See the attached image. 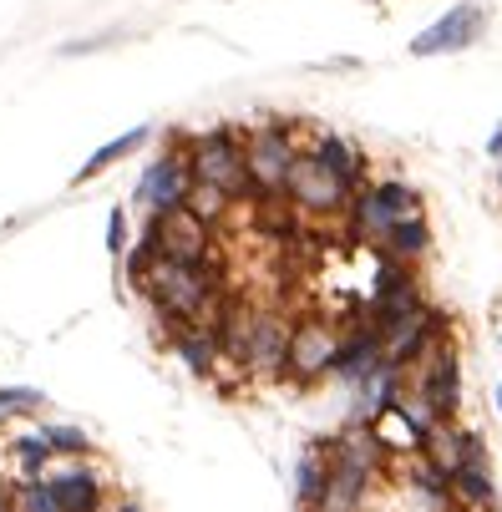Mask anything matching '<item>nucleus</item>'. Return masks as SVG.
Returning <instances> with one entry per match:
<instances>
[{
	"mask_svg": "<svg viewBox=\"0 0 502 512\" xmlns=\"http://www.w3.org/2000/svg\"><path fill=\"white\" fill-rule=\"evenodd\" d=\"M487 158H492V163H502V122H497V127H492V137H487Z\"/></svg>",
	"mask_w": 502,
	"mask_h": 512,
	"instance_id": "obj_28",
	"label": "nucleus"
},
{
	"mask_svg": "<svg viewBox=\"0 0 502 512\" xmlns=\"http://www.w3.org/2000/svg\"><path fill=\"white\" fill-rule=\"evenodd\" d=\"M229 203H234V198H224L219 188H203V183H198V188H193V198H188V208H193V213L203 218L208 229H213V224H224V213H229Z\"/></svg>",
	"mask_w": 502,
	"mask_h": 512,
	"instance_id": "obj_26",
	"label": "nucleus"
},
{
	"mask_svg": "<svg viewBox=\"0 0 502 512\" xmlns=\"http://www.w3.org/2000/svg\"><path fill=\"white\" fill-rule=\"evenodd\" d=\"M416 284H421V279H416V264H401V259L376 254V274H371V295H366V305L396 300V295H406V289H416Z\"/></svg>",
	"mask_w": 502,
	"mask_h": 512,
	"instance_id": "obj_22",
	"label": "nucleus"
},
{
	"mask_svg": "<svg viewBox=\"0 0 502 512\" xmlns=\"http://www.w3.org/2000/svg\"><path fill=\"white\" fill-rule=\"evenodd\" d=\"M112 512H148V507H142L137 497H117V502H112Z\"/></svg>",
	"mask_w": 502,
	"mask_h": 512,
	"instance_id": "obj_29",
	"label": "nucleus"
},
{
	"mask_svg": "<svg viewBox=\"0 0 502 512\" xmlns=\"http://www.w3.org/2000/svg\"><path fill=\"white\" fill-rule=\"evenodd\" d=\"M401 477H406V487L416 492L421 512H452V477H447L432 457H426V452L401 457Z\"/></svg>",
	"mask_w": 502,
	"mask_h": 512,
	"instance_id": "obj_16",
	"label": "nucleus"
},
{
	"mask_svg": "<svg viewBox=\"0 0 502 512\" xmlns=\"http://www.w3.org/2000/svg\"><path fill=\"white\" fill-rule=\"evenodd\" d=\"M168 345H173V360L183 365L188 376H219V365H224V345H219V335H213L208 325H183L178 335H168Z\"/></svg>",
	"mask_w": 502,
	"mask_h": 512,
	"instance_id": "obj_15",
	"label": "nucleus"
},
{
	"mask_svg": "<svg viewBox=\"0 0 502 512\" xmlns=\"http://www.w3.org/2000/svg\"><path fill=\"white\" fill-rule=\"evenodd\" d=\"M148 142H153V127L148 122H137V127H127V132H117L112 142H102V148L77 168V173H71V188H82V183H92V178H102L107 168H117L122 158H132L137 148H148Z\"/></svg>",
	"mask_w": 502,
	"mask_h": 512,
	"instance_id": "obj_18",
	"label": "nucleus"
},
{
	"mask_svg": "<svg viewBox=\"0 0 502 512\" xmlns=\"http://www.w3.org/2000/svg\"><path fill=\"white\" fill-rule=\"evenodd\" d=\"M411 391L432 406V416L447 426V421H462V350L457 340H447L437 355H426L416 371H406Z\"/></svg>",
	"mask_w": 502,
	"mask_h": 512,
	"instance_id": "obj_6",
	"label": "nucleus"
},
{
	"mask_svg": "<svg viewBox=\"0 0 502 512\" xmlns=\"http://www.w3.org/2000/svg\"><path fill=\"white\" fill-rule=\"evenodd\" d=\"M198 178H193V163H188V137L183 132H168V148L137 173L132 183V203L142 218H163V213H178L188 208Z\"/></svg>",
	"mask_w": 502,
	"mask_h": 512,
	"instance_id": "obj_2",
	"label": "nucleus"
},
{
	"mask_svg": "<svg viewBox=\"0 0 502 512\" xmlns=\"http://www.w3.org/2000/svg\"><path fill=\"white\" fill-rule=\"evenodd\" d=\"M305 153H310L330 178H340V183L350 188V198L371 183V158L355 148V137H345V132H335V127H320V132L310 137V148H305Z\"/></svg>",
	"mask_w": 502,
	"mask_h": 512,
	"instance_id": "obj_12",
	"label": "nucleus"
},
{
	"mask_svg": "<svg viewBox=\"0 0 502 512\" xmlns=\"http://www.w3.org/2000/svg\"><path fill=\"white\" fill-rule=\"evenodd\" d=\"M290 330L295 320L284 310H259L254 325H249V340L239 350V371L244 376H259V381H279L284 376V355H290Z\"/></svg>",
	"mask_w": 502,
	"mask_h": 512,
	"instance_id": "obj_9",
	"label": "nucleus"
},
{
	"mask_svg": "<svg viewBox=\"0 0 502 512\" xmlns=\"http://www.w3.org/2000/svg\"><path fill=\"white\" fill-rule=\"evenodd\" d=\"M426 457H432L447 477L462 472V467H487V442H482V431L477 426H462V421H447L437 426V436L426 442Z\"/></svg>",
	"mask_w": 502,
	"mask_h": 512,
	"instance_id": "obj_13",
	"label": "nucleus"
},
{
	"mask_svg": "<svg viewBox=\"0 0 502 512\" xmlns=\"http://www.w3.org/2000/svg\"><path fill=\"white\" fill-rule=\"evenodd\" d=\"M406 213H426V208H421V193H416L406 178H371L361 193L350 198L345 229H350L355 244H371V249H376Z\"/></svg>",
	"mask_w": 502,
	"mask_h": 512,
	"instance_id": "obj_3",
	"label": "nucleus"
},
{
	"mask_svg": "<svg viewBox=\"0 0 502 512\" xmlns=\"http://www.w3.org/2000/svg\"><path fill=\"white\" fill-rule=\"evenodd\" d=\"M158 229V254L163 259H178V264H213V229L193 208H178V213H163L153 218Z\"/></svg>",
	"mask_w": 502,
	"mask_h": 512,
	"instance_id": "obj_11",
	"label": "nucleus"
},
{
	"mask_svg": "<svg viewBox=\"0 0 502 512\" xmlns=\"http://www.w3.org/2000/svg\"><path fill=\"white\" fill-rule=\"evenodd\" d=\"M300 158L295 127L284 122H259L254 132H244V163H249V188L254 198H284V183H290V168Z\"/></svg>",
	"mask_w": 502,
	"mask_h": 512,
	"instance_id": "obj_5",
	"label": "nucleus"
},
{
	"mask_svg": "<svg viewBox=\"0 0 502 512\" xmlns=\"http://www.w3.org/2000/svg\"><path fill=\"white\" fill-rule=\"evenodd\" d=\"M41 406H46V391H36V386H0V426H6V421H26Z\"/></svg>",
	"mask_w": 502,
	"mask_h": 512,
	"instance_id": "obj_24",
	"label": "nucleus"
},
{
	"mask_svg": "<svg viewBox=\"0 0 502 512\" xmlns=\"http://www.w3.org/2000/svg\"><path fill=\"white\" fill-rule=\"evenodd\" d=\"M492 406H497V416H502V381H497V391H492Z\"/></svg>",
	"mask_w": 502,
	"mask_h": 512,
	"instance_id": "obj_30",
	"label": "nucleus"
},
{
	"mask_svg": "<svg viewBox=\"0 0 502 512\" xmlns=\"http://www.w3.org/2000/svg\"><path fill=\"white\" fill-rule=\"evenodd\" d=\"M376 254L401 259V264H421L426 254H432V224H426V213H406L401 224L376 244Z\"/></svg>",
	"mask_w": 502,
	"mask_h": 512,
	"instance_id": "obj_20",
	"label": "nucleus"
},
{
	"mask_svg": "<svg viewBox=\"0 0 502 512\" xmlns=\"http://www.w3.org/2000/svg\"><path fill=\"white\" fill-rule=\"evenodd\" d=\"M11 512H56L46 477H16L11 482Z\"/></svg>",
	"mask_w": 502,
	"mask_h": 512,
	"instance_id": "obj_25",
	"label": "nucleus"
},
{
	"mask_svg": "<svg viewBox=\"0 0 502 512\" xmlns=\"http://www.w3.org/2000/svg\"><path fill=\"white\" fill-rule=\"evenodd\" d=\"M492 512H502V502H497V507H492Z\"/></svg>",
	"mask_w": 502,
	"mask_h": 512,
	"instance_id": "obj_33",
	"label": "nucleus"
},
{
	"mask_svg": "<svg viewBox=\"0 0 502 512\" xmlns=\"http://www.w3.org/2000/svg\"><path fill=\"white\" fill-rule=\"evenodd\" d=\"M335 350H340V320L325 315H300L290 330V355H284V386L310 391L320 381H330L335 371Z\"/></svg>",
	"mask_w": 502,
	"mask_h": 512,
	"instance_id": "obj_4",
	"label": "nucleus"
},
{
	"mask_svg": "<svg viewBox=\"0 0 502 512\" xmlns=\"http://www.w3.org/2000/svg\"><path fill=\"white\" fill-rule=\"evenodd\" d=\"M46 442H51L56 462H87L97 452L92 431L87 426H71V421H46Z\"/></svg>",
	"mask_w": 502,
	"mask_h": 512,
	"instance_id": "obj_23",
	"label": "nucleus"
},
{
	"mask_svg": "<svg viewBox=\"0 0 502 512\" xmlns=\"http://www.w3.org/2000/svg\"><path fill=\"white\" fill-rule=\"evenodd\" d=\"M371 492H376V477L361 472V467H350L330 452V482L320 492V502L310 512H366L371 507Z\"/></svg>",
	"mask_w": 502,
	"mask_h": 512,
	"instance_id": "obj_14",
	"label": "nucleus"
},
{
	"mask_svg": "<svg viewBox=\"0 0 502 512\" xmlns=\"http://www.w3.org/2000/svg\"><path fill=\"white\" fill-rule=\"evenodd\" d=\"M127 249H132V218H127V208L117 203V208L107 213V254H112V264H122Z\"/></svg>",
	"mask_w": 502,
	"mask_h": 512,
	"instance_id": "obj_27",
	"label": "nucleus"
},
{
	"mask_svg": "<svg viewBox=\"0 0 502 512\" xmlns=\"http://www.w3.org/2000/svg\"><path fill=\"white\" fill-rule=\"evenodd\" d=\"M6 457L16 462V477H46L56 467V452L46 442V426H21L6 442Z\"/></svg>",
	"mask_w": 502,
	"mask_h": 512,
	"instance_id": "obj_21",
	"label": "nucleus"
},
{
	"mask_svg": "<svg viewBox=\"0 0 502 512\" xmlns=\"http://www.w3.org/2000/svg\"><path fill=\"white\" fill-rule=\"evenodd\" d=\"M284 198H290V208L300 218H345V208H350V188L340 178H330L310 153L295 158L290 183H284Z\"/></svg>",
	"mask_w": 502,
	"mask_h": 512,
	"instance_id": "obj_8",
	"label": "nucleus"
},
{
	"mask_svg": "<svg viewBox=\"0 0 502 512\" xmlns=\"http://www.w3.org/2000/svg\"><path fill=\"white\" fill-rule=\"evenodd\" d=\"M188 163H193V178L203 188H219L224 198L244 203L254 198L249 188V163H244V127L234 122H219V127H203L188 137Z\"/></svg>",
	"mask_w": 502,
	"mask_h": 512,
	"instance_id": "obj_1",
	"label": "nucleus"
},
{
	"mask_svg": "<svg viewBox=\"0 0 502 512\" xmlns=\"http://www.w3.org/2000/svg\"><path fill=\"white\" fill-rule=\"evenodd\" d=\"M325 482H330V442H325V436H315V442H305L300 457H295V487H290L295 507L310 512L320 502Z\"/></svg>",
	"mask_w": 502,
	"mask_h": 512,
	"instance_id": "obj_17",
	"label": "nucleus"
},
{
	"mask_svg": "<svg viewBox=\"0 0 502 512\" xmlns=\"http://www.w3.org/2000/svg\"><path fill=\"white\" fill-rule=\"evenodd\" d=\"M497 502H502V487L492 477V462L452 472V512H492Z\"/></svg>",
	"mask_w": 502,
	"mask_h": 512,
	"instance_id": "obj_19",
	"label": "nucleus"
},
{
	"mask_svg": "<svg viewBox=\"0 0 502 512\" xmlns=\"http://www.w3.org/2000/svg\"><path fill=\"white\" fill-rule=\"evenodd\" d=\"M56 512H112L107 507V477L92 462H56L46 472Z\"/></svg>",
	"mask_w": 502,
	"mask_h": 512,
	"instance_id": "obj_10",
	"label": "nucleus"
},
{
	"mask_svg": "<svg viewBox=\"0 0 502 512\" xmlns=\"http://www.w3.org/2000/svg\"><path fill=\"white\" fill-rule=\"evenodd\" d=\"M0 512H11V487H6V492H0Z\"/></svg>",
	"mask_w": 502,
	"mask_h": 512,
	"instance_id": "obj_31",
	"label": "nucleus"
},
{
	"mask_svg": "<svg viewBox=\"0 0 502 512\" xmlns=\"http://www.w3.org/2000/svg\"><path fill=\"white\" fill-rule=\"evenodd\" d=\"M497 188H502V163H497Z\"/></svg>",
	"mask_w": 502,
	"mask_h": 512,
	"instance_id": "obj_32",
	"label": "nucleus"
},
{
	"mask_svg": "<svg viewBox=\"0 0 502 512\" xmlns=\"http://www.w3.org/2000/svg\"><path fill=\"white\" fill-rule=\"evenodd\" d=\"M492 26V11L482 0H457L452 11H442L432 26H421L411 36V56H457L467 46H477Z\"/></svg>",
	"mask_w": 502,
	"mask_h": 512,
	"instance_id": "obj_7",
	"label": "nucleus"
}]
</instances>
